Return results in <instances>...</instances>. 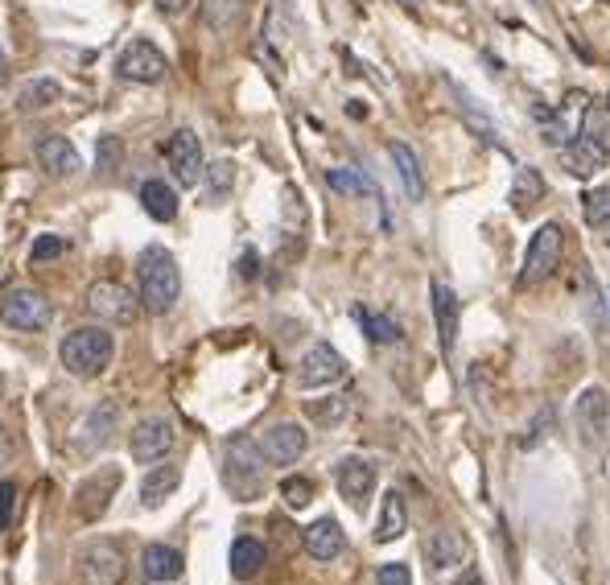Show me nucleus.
I'll list each match as a JSON object with an SVG mask.
<instances>
[{
	"label": "nucleus",
	"mask_w": 610,
	"mask_h": 585,
	"mask_svg": "<svg viewBox=\"0 0 610 585\" xmlns=\"http://www.w3.org/2000/svg\"><path fill=\"white\" fill-rule=\"evenodd\" d=\"M549 425H553V412L545 408V412H540V417H536V425L524 433V441H520V445H536V441H540V429H549Z\"/></svg>",
	"instance_id": "obj_42"
},
{
	"label": "nucleus",
	"mask_w": 610,
	"mask_h": 585,
	"mask_svg": "<svg viewBox=\"0 0 610 585\" xmlns=\"http://www.w3.org/2000/svg\"><path fill=\"white\" fill-rule=\"evenodd\" d=\"M38 161L50 178H75L79 174V149L58 132H50L38 141Z\"/></svg>",
	"instance_id": "obj_16"
},
{
	"label": "nucleus",
	"mask_w": 610,
	"mask_h": 585,
	"mask_svg": "<svg viewBox=\"0 0 610 585\" xmlns=\"http://www.w3.org/2000/svg\"><path fill=\"white\" fill-rule=\"evenodd\" d=\"M174 441H178L174 421H169V417H145V421L132 425V437H128L132 462H141V466L161 462L169 450H174Z\"/></svg>",
	"instance_id": "obj_6"
},
{
	"label": "nucleus",
	"mask_w": 610,
	"mask_h": 585,
	"mask_svg": "<svg viewBox=\"0 0 610 585\" xmlns=\"http://www.w3.org/2000/svg\"><path fill=\"white\" fill-rule=\"evenodd\" d=\"M141 573L153 581V585H174L182 573H186V561L174 544H149L141 553Z\"/></svg>",
	"instance_id": "obj_17"
},
{
	"label": "nucleus",
	"mask_w": 610,
	"mask_h": 585,
	"mask_svg": "<svg viewBox=\"0 0 610 585\" xmlns=\"http://www.w3.org/2000/svg\"><path fill=\"white\" fill-rule=\"evenodd\" d=\"M573 425H578L590 450H602V441L610 433V396L602 388H586L578 396V404H573Z\"/></svg>",
	"instance_id": "obj_9"
},
{
	"label": "nucleus",
	"mask_w": 610,
	"mask_h": 585,
	"mask_svg": "<svg viewBox=\"0 0 610 585\" xmlns=\"http://www.w3.org/2000/svg\"><path fill=\"white\" fill-rule=\"evenodd\" d=\"M582 136H590L594 145H602L610 153V108L606 103H586V112H582Z\"/></svg>",
	"instance_id": "obj_31"
},
{
	"label": "nucleus",
	"mask_w": 610,
	"mask_h": 585,
	"mask_svg": "<svg viewBox=\"0 0 610 585\" xmlns=\"http://www.w3.org/2000/svg\"><path fill=\"white\" fill-rule=\"evenodd\" d=\"M66 252V239L62 235H38L33 239V248H29V260L33 264H46V260H58Z\"/></svg>",
	"instance_id": "obj_38"
},
{
	"label": "nucleus",
	"mask_w": 610,
	"mask_h": 585,
	"mask_svg": "<svg viewBox=\"0 0 610 585\" xmlns=\"http://www.w3.org/2000/svg\"><path fill=\"white\" fill-rule=\"evenodd\" d=\"M17 511H21V487L13 478H5L0 483V532H9L17 524Z\"/></svg>",
	"instance_id": "obj_37"
},
{
	"label": "nucleus",
	"mask_w": 610,
	"mask_h": 585,
	"mask_svg": "<svg viewBox=\"0 0 610 585\" xmlns=\"http://www.w3.org/2000/svg\"><path fill=\"white\" fill-rule=\"evenodd\" d=\"M606 149L602 145H594L590 136H582V132H573L569 141L561 145V165H565V174L569 178H594L598 169L606 165Z\"/></svg>",
	"instance_id": "obj_14"
},
{
	"label": "nucleus",
	"mask_w": 610,
	"mask_h": 585,
	"mask_svg": "<svg viewBox=\"0 0 610 585\" xmlns=\"http://www.w3.org/2000/svg\"><path fill=\"white\" fill-rule=\"evenodd\" d=\"M310 417L318 421V425H338L347 417V400L343 396H334L330 404H310Z\"/></svg>",
	"instance_id": "obj_40"
},
{
	"label": "nucleus",
	"mask_w": 610,
	"mask_h": 585,
	"mask_svg": "<svg viewBox=\"0 0 610 585\" xmlns=\"http://www.w3.org/2000/svg\"><path fill=\"white\" fill-rule=\"evenodd\" d=\"M141 206H145L149 219H157V223H174V219H178V190L165 186L161 178H149V182L141 186Z\"/></svg>",
	"instance_id": "obj_24"
},
{
	"label": "nucleus",
	"mask_w": 610,
	"mask_h": 585,
	"mask_svg": "<svg viewBox=\"0 0 610 585\" xmlns=\"http://www.w3.org/2000/svg\"><path fill=\"white\" fill-rule=\"evenodd\" d=\"M223 478L231 495L240 503H252L264 491V458H260V445L248 437H231L223 445Z\"/></svg>",
	"instance_id": "obj_3"
},
{
	"label": "nucleus",
	"mask_w": 610,
	"mask_h": 585,
	"mask_svg": "<svg viewBox=\"0 0 610 585\" xmlns=\"http://www.w3.org/2000/svg\"><path fill=\"white\" fill-rule=\"evenodd\" d=\"M400 5H404V9H417V5H421V0H400Z\"/></svg>",
	"instance_id": "obj_47"
},
{
	"label": "nucleus",
	"mask_w": 610,
	"mask_h": 585,
	"mask_svg": "<svg viewBox=\"0 0 610 585\" xmlns=\"http://www.w3.org/2000/svg\"><path fill=\"white\" fill-rule=\"evenodd\" d=\"M433 318H437V338H442V351L450 355L458 342V293L446 281H433Z\"/></svg>",
	"instance_id": "obj_19"
},
{
	"label": "nucleus",
	"mask_w": 610,
	"mask_h": 585,
	"mask_svg": "<svg viewBox=\"0 0 610 585\" xmlns=\"http://www.w3.org/2000/svg\"><path fill=\"white\" fill-rule=\"evenodd\" d=\"M5 79H9V58H5V50H0V87H5Z\"/></svg>",
	"instance_id": "obj_45"
},
{
	"label": "nucleus",
	"mask_w": 610,
	"mask_h": 585,
	"mask_svg": "<svg viewBox=\"0 0 610 585\" xmlns=\"http://www.w3.org/2000/svg\"><path fill=\"white\" fill-rule=\"evenodd\" d=\"M582 215L590 227H610V186H594L582 198Z\"/></svg>",
	"instance_id": "obj_35"
},
{
	"label": "nucleus",
	"mask_w": 610,
	"mask_h": 585,
	"mask_svg": "<svg viewBox=\"0 0 610 585\" xmlns=\"http://www.w3.org/2000/svg\"><path fill=\"white\" fill-rule=\"evenodd\" d=\"M116 487H120V470H116V466H108V474H104V487H99V474H95V478H87V483L79 487V515H83V520H99V515L108 511V503H112Z\"/></svg>",
	"instance_id": "obj_20"
},
{
	"label": "nucleus",
	"mask_w": 610,
	"mask_h": 585,
	"mask_svg": "<svg viewBox=\"0 0 610 585\" xmlns=\"http://www.w3.org/2000/svg\"><path fill=\"white\" fill-rule=\"evenodd\" d=\"M137 301L149 309V314H169L174 301L182 297V272H178V260L169 256L165 248H145L137 256Z\"/></svg>",
	"instance_id": "obj_1"
},
{
	"label": "nucleus",
	"mask_w": 610,
	"mask_h": 585,
	"mask_svg": "<svg viewBox=\"0 0 610 585\" xmlns=\"http://www.w3.org/2000/svg\"><path fill=\"white\" fill-rule=\"evenodd\" d=\"M606 108H610V99H606Z\"/></svg>",
	"instance_id": "obj_48"
},
{
	"label": "nucleus",
	"mask_w": 610,
	"mask_h": 585,
	"mask_svg": "<svg viewBox=\"0 0 610 585\" xmlns=\"http://www.w3.org/2000/svg\"><path fill=\"white\" fill-rule=\"evenodd\" d=\"M202 21L215 33H231L244 21V0H202Z\"/></svg>",
	"instance_id": "obj_29"
},
{
	"label": "nucleus",
	"mask_w": 610,
	"mask_h": 585,
	"mask_svg": "<svg viewBox=\"0 0 610 585\" xmlns=\"http://www.w3.org/2000/svg\"><path fill=\"white\" fill-rule=\"evenodd\" d=\"M347 375V359L338 355L330 342H318V347H310L301 355V363H297V388H330V384H338Z\"/></svg>",
	"instance_id": "obj_8"
},
{
	"label": "nucleus",
	"mask_w": 610,
	"mask_h": 585,
	"mask_svg": "<svg viewBox=\"0 0 610 585\" xmlns=\"http://www.w3.org/2000/svg\"><path fill=\"white\" fill-rule=\"evenodd\" d=\"M507 202H512V211H516V215H528L536 202H545V178H540V169H532V165L516 169L512 194H507Z\"/></svg>",
	"instance_id": "obj_26"
},
{
	"label": "nucleus",
	"mask_w": 610,
	"mask_h": 585,
	"mask_svg": "<svg viewBox=\"0 0 610 585\" xmlns=\"http://www.w3.org/2000/svg\"><path fill=\"white\" fill-rule=\"evenodd\" d=\"M50 318H54V309L38 289H9L0 297V322L13 330H46Z\"/></svg>",
	"instance_id": "obj_5"
},
{
	"label": "nucleus",
	"mask_w": 610,
	"mask_h": 585,
	"mask_svg": "<svg viewBox=\"0 0 610 585\" xmlns=\"http://www.w3.org/2000/svg\"><path fill=\"white\" fill-rule=\"evenodd\" d=\"M376 585H413V573H409V565L392 561V565H380V573H376Z\"/></svg>",
	"instance_id": "obj_41"
},
{
	"label": "nucleus",
	"mask_w": 610,
	"mask_h": 585,
	"mask_svg": "<svg viewBox=\"0 0 610 585\" xmlns=\"http://www.w3.org/2000/svg\"><path fill=\"white\" fill-rule=\"evenodd\" d=\"M116 71H120V79H128V83H145V87H149V83H161V79H165L169 62H165V54H161L153 42L137 38L132 46L120 50Z\"/></svg>",
	"instance_id": "obj_10"
},
{
	"label": "nucleus",
	"mask_w": 610,
	"mask_h": 585,
	"mask_svg": "<svg viewBox=\"0 0 610 585\" xmlns=\"http://www.w3.org/2000/svg\"><path fill=\"white\" fill-rule=\"evenodd\" d=\"M202 182H207L211 202H223L227 190L235 186V165H231V161H215V165H207V169H202Z\"/></svg>",
	"instance_id": "obj_34"
},
{
	"label": "nucleus",
	"mask_w": 610,
	"mask_h": 585,
	"mask_svg": "<svg viewBox=\"0 0 610 585\" xmlns=\"http://www.w3.org/2000/svg\"><path fill=\"white\" fill-rule=\"evenodd\" d=\"M112 355H116V338L104 326H79V330L66 334L62 347H58L62 367L71 375H79V380H95V375H104L112 367Z\"/></svg>",
	"instance_id": "obj_2"
},
{
	"label": "nucleus",
	"mask_w": 610,
	"mask_h": 585,
	"mask_svg": "<svg viewBox=\"0 0 610 585\" xmlns=\"http://www.w3.org/2000/svg\"><path fill=\"white\" fill-rule=\"evenodd\" d=\"M178 483H182V466H153L149 470V478H145V483H141V503L149 507V511H157L169 495H174L178 491Z\"/></svg>",
	"instance_id": "obj_27"
},
{
	"label": "nucleus",
	"mask_w": 610,
	"mask_h": 585,
	"mask_svg": "<svg viewBox=\"0 0 610 585\" xmlns=\"http://www.w3.org/2000/svg\"><path fill=\"white\" fill-rule=\"evenodd\" d=\"M79 577L87 585H120L124 581V557L116 553L112 544L87 548V553L79 557Z\"/></svg>",
	"instance_id": "obj_15"
},
{
	"label": "nucleus",
	"mask_w": 610,
	"mask_h": 585,
	"mask_svg": "<svg viewBox=\"0 0 610 585\" xmlns=\"http://www.w3.org/2000/svg\"><path fill=\"white\" fill-rule=\"evenodd\" d=\"M58 99H62V87L54 79H33V83H25L17 91V112H42Z\"/></svg>",
	"instance_id": "obj_30"
},
{
	"label": "nucleus",
	"mask_w": 610,
	"mask_h": 585,
	"mask_svg": "<svg viewBox=\"0 0 610 585\" xmlns=\"http://www.w3.org/2000/svg\"><path fill=\"white\" fill-rule=\"evenodd\" d=\"M13 454H17V445L9 441V433H5V429H0V466H5Z\"/></svg>",
	"instance_id": "obj_44"
},
{
	"label": "nucleus",
	"mask_w": 610,
	"mask_h": 585,
	"mask_svg": "<svg viewBox=\"0 0 610 585\" xmlns=\"http://www.w3.org/2000/svg\"><path fill=\"white\" fill-rule=\"evenodd\" d=\"M409 532V507H404L400 491H388L380 503V520H376V544H392Z\"/></svg>",
	"instance_id": "obj_23"
},
{
	"label": "nucleus",
	"mask_w": 610,
	"mask_h": 585,
	"mask_svg": "<svg viewBox=\"0 0 610 585\" xmlns=\"http://www.w3.org/2000/svg\"><path fill=\"white\" fill-rule=\"evenodd\" d=\"M116 421H120V408L116 404H99L87 412V421L79 425V450H95V445H108L112 433H116Z\"/></svg>",
	"instance_id": "obj_22"
},
{
	"label": "nucleus",
	"mask_w": 610,
	"mask_h": 585,
	"mask_svg": "<svg viewBox=\"0 0 610 585\" xmlns=\"http://www.w3.org/2000/svg\"><path fill=\"white\" fill-rule=\"evenodd\" d=\"M466 553H470V544H466V536H462V532H454V528L433 532V536H429V544H425V557H429V565H433V569H454V565H462V561H466Z\"/></svg>",
	"instance_id": "obj_21"
},
{
	"label": "nucleus",
	"mask_w": 610,
	"mask_h": 585,
	"mask_svg": "<svg viewBox=\"0 0 610 585\" xmlns=\"http://www.w3.org/2000/svg\"><path fill=\"white\" fill-rule=\"evenodd\" d=\"M355 322L363 326V334L371 338V342H380V347H384V342H396L400 338V326L392 322V318H384V314H371V309H355Z\"/></svg>",
	"instance_id": "obj_33"
},
{
	"label": "nucleus",
	"mask_w": 610,
	"mask_h": 585,
	"mask_svg": "<svg viewBox=\"0 0 610 585\" xmlns=\"http://www.w3.org/2000/svg\"><path fill=\"white\" fill-rule=\"evenodd\" d=\"M87 309H91L99 322L128 326L132 314H137V297H132L124 285H116V281H95V285L87 289Z\"/></svg>",
	"instance_id": "obj_11"
},
{
	"label": "nucleus",
	"mask_w": 610,
	"mask_h": 585,
	"mask_svg": "<svg viewBox=\"0 0 610 585\" xmlns=\"http://www.w3.org/2000/svg\"><path fill=\"white\" fill-rule=\"evenodd\" d=\"M454 585H483V577H474V573H470V577H462V581H454Z\"/></svg>",
	"instance_id": "obj_46"
},
{
	"label": "nucleus",
	"mask_w": 610,
	"mask_h": 585,
	"mask_svg": "<svg viewBox=\"0 0 610 585\" xmlns=\"http://www.w3.org/2000/svg\"><path fill=\"white\" fill-rule=\"evenodd\" d=\"M326 186L334 190V194H347V198H355V194H376L380 198V190L371 186L359 169H326Z\"/></svg>",
	"instance_id": "obj_32"
},
{
	"label": "nucleus",
	"mask_w": 610,
	"mask_h": 585,
	"mask_svg": "<svg viewBox=\"0 0 610 585\" xmlns=\"http://www.w3.org/2000/svg\"><path fill=\"white\" fill-rule=\"evenodd\" d=\"M343 548H347V536H343V528H338V520H330V515H322V520H314L310 528H305V553H310L314 561L343 557Z\"/></svg>",
	"instance_id": "obj_18"
},
{
	"label": "nucleus",
	"mask_w": 610,
	"mask_h": 585,
	"mask_svg": "<svg viewBox=\"0 0 610 585\" xmlns=\"http://www.w3.org/2000/svg\"><path fill=\"white\" fill-rule=\"evenodd\" d=\"M165 161H169V169H174V182L178 186H198L202 182V169H207V161H202L198 132L194 128H178L165 141Z\"/></svg>",
	"instance_id": "obj_7"
},
{
	"label": "nucleus",
	"mask_w": 610,
	"mask_h": 585,
	"mask_svg": "<svg viewBox=\"0 0 610 585\" xmlns=\"http://www.w3.org/2000/svg\"><path fill=\"white\" fill-rule=\"evenodd\" d=\"M334 483H338V495H343L351 507H363L376 491V466L367 458H343L334 470Z\"/></svg>",
	"instance_id": "obj_13"
},
{
	"label": "nucleus",
	"mask_w": 610,
	"mask_h": 585,
	"mask_svg": "<svg viewBox=\"0 0 610 585\" xmlns=\"http://www.w3.org/2000/svg\"><path fill=\"white\" fill-rule=\"evenodd\" d=\"M305 450H310V437H305V429L297 421H281L260 437V458L268 466H293Z\"/></svg>",
	"instance_id": "obj_12"
},
{
	"label": "nucleus",
	"mask_w": 610,
	"mask_h": 585,
	"mask_svg": "<svg viewBox=\"0 0 610 585\" xmlns=\"http://www.w3.org/2000/svg\"><path fill=\"white\" fill-rule=\"evenodd\" d=\"M231 577L235 581H252L260 569H264V561H268V548L260 544V540H252V536H240L231 544Z\"/></svg>",
	"instance_id": "obj_25"
},
{
	"label": "nucleus",
	"mask_w": 610,
	"mask_h": 585,
	"mask_svg": "<svg viewBox=\"0 0 610 585\" xmlns=\"http://www.w3.org/2000/svg\"><path fill=\"white\" fill-rule=\"evenodd\" d=\"M120 161H124V141L120 136H99V145H95V169L99 174H116L120 169Z\"/></svg>",
	"instance_id": "obj_36"
},
{
	"label": "nucleus",
	"mask_w": 610,
	"mask_h": 585,
	"mask_svg": "<svg viewBox=\"0 0 610 585\" xmlns=\"http://www.w3.org/2000/svg\"><path fill=\"white\" fill-rule=\"evenodd\" d=\"M392 161H396V169H400V182H404V190H409V198L413 202H421L425 198V174H421V157L404 145V141H396L392 145Z\"/></svg>",
	"instance_id": "obj_28"
},
{
	"label": "nucleus",
	"mask_w": 610,
	"mask_h": 585,
	"mask_svg": "<svg viewBox=\"0 0 610 585\" xmlns=\"http://www.w3.org/2000/svg\"><path fill=\"white\" fill-rule=\"evenodd\" d=\"M281 499L301 511L305 503L314 499V483H310V478H285V483H281Z\"/></svg>",
	"instance_id": "obj_39"
},
{
	"label": "nucleus",
	"mask_w": 610,
	"mask_h": 585,
	"mask_svg": "<svg viewBox=\"0 0 610 585\" xmlns=\"http://www.w3.org/2000/svg\"><path fill=\"white\" fill-rule=\"evenodd\" d=\"M561 252H565V231H561V223L536 227V235L528 239V252H524L520 285H540V281H549L553 272L561 268Z\"/></svg>",
	"instance_id": "obj_4"
},
{
	"label": "nucleus",
	"mask_w": 610,
	"mask_h": 585,
	"mask_svg": "<svg viewBox=\"0 0 610 585\" xmlns=\"http://www.w3.org/2000/svg\"><path fill=\"white\" fill-rule=\"evenodd\" d=\"M186 5H190V0H157V9H161L165 17H178V13H186Z\"/></svg>",
	"instance_id": "obj_43"
}]
</instances>
